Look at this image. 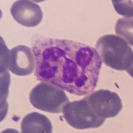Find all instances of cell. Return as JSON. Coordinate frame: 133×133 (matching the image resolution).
I'll use <instances>...</instances> for the list:
<instances>
[{"mask_svg": "<svg viewBox=\"0 0 133 133\" xmlns=\"http://www.w3.org/2000/svg\"><path fill=\"white\" fill-rule=\"evenodd\" d=\"M31 49L37 80L75 95H87L97 85L102 61L96 49L80 42L33 35Z\"/></svg>", "mask_w": 133, "mask_h": 133, "instance_id": "obj_1", "label": "cell"}, {"mask_svg": "<svg viewBox=\"0 0 133 133\" xmlns=\"http://www.w3.org/2000/svg\"><path fill=\"white\" fill-rule=\"evenodd\" d=\"M95 49L107 66L127 71L132 77V50L123 38L112 34L104 35L98 39Z\"/></svg>", "mask_w": 133, "mask_h": 133, "instance_id": "obj_2", "label": "cell"}, {"mask_svg": "<svg viewBox=\"0 0 133 133\" xmlns=\"http://www.w3.org/2000/svg\"><path fill=\"white\" fill-rule=\"evenodd\" d=\"M29 101L36 109L53 114L62 112L64 106L69 103L63 89L45 81L32 89L29 93Z\"/></svg>", "mask_w": 133, "mask_h": 133, "instance_id": "obj_3", "label": "cell"}, {"mask_svg": "<svg viewBox=\"0 0 133 133\" xmlns=\"http://www.w3.org/2000/svg\"><path fill=\"white\" fill-rule=\"evenodd\" d=\"M62 112L66 123L79 130L96 129L105 121V118L97 116L91 110L85 98L65 104Z\"/></svg>", "mask_w": 133, "mask_h": 133, "instance_id": "obj_4", "label": "cell"}, {"mask_svg": "<svg viewBox=\"0 0 133 133\" xmlns=\"http://www.w3.org/2000/svg\"><path fill=\"white\" fill-rule=\"evenodd\" d=\"M91 110L97 116L104 118H113L123 108L118 95L109 90L100 89L85 97Z\"/></svg>", "mask_w": 133, "mask_h": 133, "instance_id": "obj_5", "label": "cell"}, {"mask_svg": "<svg viewBox=\"0 0 133 133\" xmlns=\"http://www.w3.org/2000/svg\"><path fill=\"white\" fill-rule=\"evenodd\" d=\"M35 56L29 47L18 45L9 51L8 67L14 75H29L35 69Z\"/></svg>", "mask_w": 133, "mask_h": 133, "instance_id": "obj_6", "label": "cell"}, {"mask_svg": "<svg viewBox=\"0 0 133 133\" xmlns=\"http://www.w3.org/2000/svg\"><path fill=\"white\" fill-rule=\"evenodd\" d=\"M10 12L14 19L25 27H35L41 23L43 19L41 7L27 0L15 2L11 8Z\"/></svg>", "mask_w": 133, "mask_h": 133, "instance_id": "obj_7", "label": "cell"}, {"mask_svg": "<svg viewBox=\"0 0 133 133\" xmlns=\"http://www.w3.org/2000/svg\"><path fill=\"white\" fill-rule=\"evenodd\" d=\"M22 133H51L52 124L45 115L33 112L26 115L21 123Z\"/></svg>", "mask_w": 133, "mask_h": 133, "instance_id": "obj_8", "label": "cell"}, {"mask_svg": "<svg viewBox=\"0 0 133 133\" xmlns=\"http://www.w3.org/2000/svg\"><path fill=\"white\" fill-rule=\"evenodd\" d=\"M116 33L127 43L132 45V18H121L116 24Z\"/></svg>", "mask_w": 133, "mask_h": 133, "instance_id": "obj_9", "label": "cell"}, {"mask_svg": "<svg viewBox=\"0 0 133 133\" xmlns=\"http://www.w3.org/2000/svg\"><path fill=\"white\" fill-rule=\"evenodd\" d=\"M127 1H112L114 8L118 14L124 16L132 17V1H129V3H126Z\"/></svg>", "mask_w": 133, "mask_h": 133, "instance_id": "obj_10", "label": "cell"}]
</instances>
